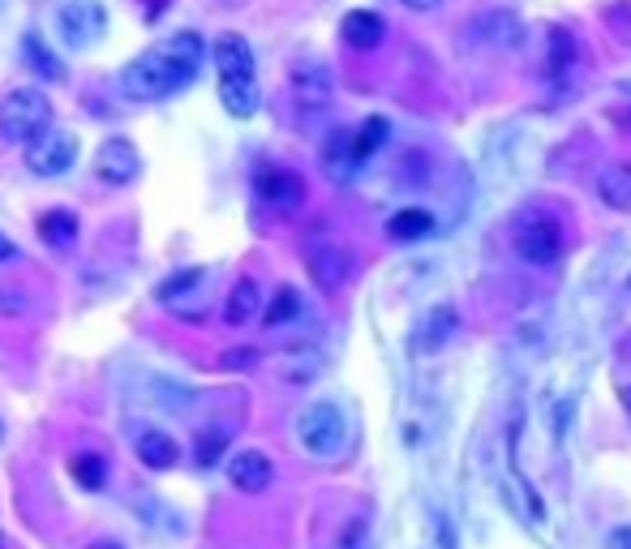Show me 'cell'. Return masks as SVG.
Instances as JSON below:
<instances>
[{"instance_id":"cell-24","label":"cell","mask_w":631,"mask_h":549,"mask_svg":"<svg viewBox=\"0 0 631 549\" xmlns=\"http://www.w3.org/2000/svg\"><path fill=\"white\" fill-rule=\"evenodd\" d=\"M22 56H26V60L48 78V82H60V78H65V65L44 48V39H40V35H26V39H22Z\"/></svg>"},{"instance_id":"cell-34","label":"cell","mask_w":631,"mask_h":549,"mask_svg":"<svg viewBox=\"0 0 631 549\" xmlns=\"http://www.w3.org/2000/svg\"><path fill=\"white\" fill-rule=\"evenodd\" d=\"M95 549H116V546H95Z\"/></svg>"},{"instance_id":"cell-15","label":"cell","mask_w":631,"mask_h":549,"mask_svg":"<svg viewBox=\"0 0 631 549\" xmlns=\"http://www.w3.org/2000/svg\"><path fill=\"white\" fill-rule=\"evenodd\" d=\"M40 241H44L48 250L69 253L74 245H78V215H74V210H65V206L44 210V215H40Z\"/></svg>"},{"instance_id":"cell-4","label":"cell","mask_w":631,"mask_h":549,"mask_svg":"<svg viewBox=\"0 0 631 549\" xmlns=\"http://www.w3.org/2000/svg\"><path fill=\"white\" fill-rule=\"evenodd\" d=\"M56 26H60V39L69 48H91L108 31V9L99 0H65L56 9Z\"/></svg>"},{"instance_id":"cell-31","label":"cell","mask_w":631,"mask_h":549,"mask_svg":"<svg viewBox=\"0 0 631 549\" xmlns=\"http://www.w3.org/2000/svg\"><path fill=\"white\" fill-rule=\"evenodd\" d=\"M13 241H9V237H4V232H0V262H9V258H13Z\"/></svg>"},{"instance_id":"cell-30","label":"cell","mask_w":631,"mask_h":549,"mask_svg":"<svg viewBox=\"0 0 631 549\" xmlns=\"http://www.w3.org/2000/svg\"><path fill=\"white\" fill-rule=\"evenodd\" d=\"M606 549H631V528H615L610 541H606Z\"/></svg>"},{"instance_id":"cell-27","label":"cell","mask_w":631,"mask_h":549,"mask_svg":"<svg viewBox=\"0 0 631 549\" xmlns=\"http://www.w3.org/2000/svg\"><path fill=\"white\" fill-rule=\"evenodd\" d=\"M572 60H576V39H572L567 31H554V35H550V65H545V69H550V73H563Z\"/></svg>"},{"instance_id":"cell-22","label":"cell","mask_w":631,"mask_h":549,"mask_svg":"<svg viewBox=\"0 0 631 549\" xmlns=\"http://www.w3.org/2000/svg\"><path fill=\"white\" fill-rule=\"evenodd\" d=\"M258 284L253 279H237L233 284V293H228V300H224V322L228 327H245L253 313H258Z\"/></svg>"},{"instance_id":"cell-13","label":"cell","mask_w":631,"mask_h":549,"mask_svg":"<svg viewBox=\"0 0 631 549\" xmlns=\"http://www.w3.org/2000/svg\"><path fill=\"white\" fill-rule=\"evenodd\" d=\"M340 35H343V44H348V48L374 52L379 44H383V35H387V22H383L379 13H370V9H352V13H343Z\"/></svg>"},{"instance_id":"cell-5","label":"cell","mask_w":631,"mask_h":549,"mask_svg":"<svg viewBox=\"0 0 631 549\" xmlns=\"http://www.w3.org/2000/svg\"><path fill=\"white\" fill-rule=\"evenodd\" d=\"M78 159V138L69 129H48L44 138H35L26 147V168L35 176H65Z\"/></svg>"},{"instance_id":"cell-7","label":"cell","mask_w":631,"mask_h":549,"mask_svg":"<svg viewBox=\"0 0 631 549\" xmlns=\"http://www.w3.org/2000/svg\"><path fill=\"white\" fill-rule=\"evenodd\" d=\"M516 253H520L525 262H533V266H554L559 253H563V232H559V224H550V219L525 224L520 237H516Z\"/></svg>"},{"instance_id":"cell-10","label":"cell","mask_w":631,"mask_h":549,"mask_svg":"<svg viewBox=\"0 0 631 549\" xmlns=\"http://www.w3.org/2000/svg\"><path fill=\"white\" fill-rule=\"evenodd\" d=\"M228 481L241 490V494H262L271 481H275V464L262 455V450H237L228 459Z\"/></svg>"},{"instance_id":"cell-25","label":"cell","mask_w":631,"mask_h":549,"mask_svg":"<svg viewBox=\"0 0 631 549\" xmlns=\"http://www.w3.org/2000/svg\"><path fill=\"white\" fill-rule=\"evenodd\" d=\"M383 142H387V121H383V116H370V121H365V125H361V129L352 134V150H357V163H365V159H370L374 150L383 147Z\"/></svg>"},{"instance_id":"cell-2","label":"cell","mask_w":631,"mask_h":549,"mask_svg":"<svg viewBox=\"0 0 631 549\" xmlns=\"http://www.w3.org/2000/svg\"><path fill=\"white\" fill-rule=\"evenodd\" d=\"M52 129V100L35 87H18L0 103V138L31 147L35 138H44Z\"/></svg>"},{"instance_id":"cell-17","label":"cell","mask_w":631,"mask_h":549,"mask_svg":"<svg viewBox=\"0 0 631 549\" xmlns=\"http://www.w3.org/2000/svg\"><path fill=\"white\" fill-rule=\"evenodd\" d=\"M138 459H143L146 468H155V472H168L177 459H181V447H177V438L172 434H164V430H146L138 434Z\"/></svg>"},{"instance_id":"cell-6","label":"cell","mask_w":631,"mask_h":549,"mask_svg":"<svg viewBox=\"0 0 631 549\" xmlns=\"http://www.w3.org/2000/svg\"><path fill=\"white\" fill-rule=\"evenodd\" d=\"M305 266H309L314 284H318L323 293H336V288H343V279H348V271H352V258H348V250L336 245V241H309V245H305Z\"/></svg>"},{"instance_id":"cell-8","label":"cell","mask_w":631,"mask_h":549,"mask_svg":"<svg viewBox=\"0 0 631 549\" xmlns=\"http://www.w3.org/2000/svg\"><path fill=\"white\" fill-rule=\"evenodd\" d=\"M253 190H258V198L267 202V206H275V210H296L305 202V181L296 172H289V168H258Z\"/></svg>"},{"instance_id":"cell-21","label":"cell","mask_w":631,"mask_h":549,"mask_svg":"<svg viewBox=\"0 0 631 549\" xmlns=\"http://www.w3.org/2000/svg\"><path fill=\"white\" fill-rule=\"evenodd\" d=\"M219 103H224L237 121H249V116L258 112V103H262L258 78H249V82H219Z\"/></svg>"},{"instance_id":"cell-11","label":"cell","mask_w":631,"mask_h":549,"mask_svg":"<svg viewBox=\"0 0 631 549\" xmlns=\"http://www.w3.org/2000/svg\"><path fill=\"white\" fill-rule=\"evenodd\" d=\"M211 56H215L219 82H249V78H253V52L245 44V35H233V31L219 35Z\"/></svg>"},{"instance_id":"cell-12","label":"cell","mask_w":631,"mask_h":549,"mask_svg":"<svg viewBox=\"0 0 631 549\" xmlns=\"http://www.w3.org/2000/svg\"><path fill=\"white\" fill-rule=\"evenodd\" d=\"M473 35L482 44H489V48H516L520 35H525V26H520V18L511 9H486V13H477Z\"/></svg>"},{"instance_id":"cell-32","label":"cell","mask_w":631,"mask_h":549,"mask_svg":"<svg viewBox=\"0 0 631 549\" xmlns=\"http://www.w3.org/2000/svg\"><path fill=\"white\" fill-rule=\"evenodd\" d=\"M404 4H408V9H438L442 0H404Z\"/></svg>"},{"instance_id":"cell-19","label":"cell","mask_w":631,"mask_h":549,"mask_svg":"<svg viewBox=\"0 0 631 549\" xmlns=\"http://www.w3.org/2000/svg\"><path fill=\"white\" fill-rule=\"evenodd\" d=\"M455 327H460V313L451 309V305H435L430 313H426V322H421V331H417V348L421 352H438L451 335H455Z\"/></svg>"},{"instance_id":"cell-26","label":"cell","mask_w":631,"mask_h":549,"mask_svg":"<svg viewBox=\"0 0 631 549\" xmlns=\"http://www.w3.org/2000/svg\"><path fill=\"white\" fill-rule=\"evenodd\" d=\"M296 313H301V297H296V288H280L275 300L267 305V313H262V318H267V327H284V322H292Z\"/></svg>"},{"instance_id":"cell-18","label":"cell","mask_w":631,"mask_h":549,"mask_svg":"<svg viewBox=\"0 0 631 549\" xmlns=\"http://www.w3.org/2000/svg\"><path fill=\"white\" fill-rule=\"evenodd\" d=\"M597 198L610 210H631V163H610L597 172Z\"/></svg>"},{"instance_id":"cell-36","label":"cell","mask_w":631,"mask_h":549,"mask_svg":"<svg viewBox=\"0 0 631 549\" xmlns=\"http://www.w3.org/2000/svg\"><path fill=\"white\" fill-rule=\"evenodd\" d=\"M628 403H631V396H628Z\"/></svg>"},{"instance_id":"cell-29","label":"cell","mask_w":631,"mask_h":549,"mask_svg":"<svg viewBox=\"0 0 631 549\" xmlns=\"http://www.w3.org/2000/svg\"><path fill=\"white\" fill-rule=\"evenodd\" d=\"M253 365V352H228L224 356V369H249Z\"/></svg>"},{"instance_id":"cell-33","label":"cell","mask_w":631,"mask_h":549,"mask_svg":"<svg viewBox=\"0 0 631 549\" xmlns=\"http://www.w3.org/2000/svg\"><path fill=\"white\" fill-rule=\"evenodd\" d=\"M0 443H4V421H0Z\"/></svg>"},{"instance_id":"cell-35","label":"cell","mask_w":631,"mask_h":549,"mask_svg":"<svg viewBox=\"0 0 631 549\" xmlns=\"http://www.w3.org/2000/svg\"><path fill=\"white\" fill-rule=\"evenodd\" d=\"M628 288H631V279H628Z\"/></svg>"},{"instance_id":"cell-23","label":"cell","mask_w":631,"mask_h":549,"mask_svg":"<svg viewBox=\"0 0 631 549\" xmlns=\"http://www.w3.org/2000/svg\"><path fill=\"white\" fill-rule=\"evenodd\" d=\"M69 477L82 485V490H103L108 485V459L103 455H95V450H78L74 459H69Z\"/></svg>"},{"instance_id":"cell-9","label":"cell","mask_w":631,"mask_h":549,"mask_svg":"<svg viewBox=\"0 0 631 549\" xmlns=\"http://www.w3.org/2000/svg\"><path fill=\"white\" fill-rule=\"evenodd\" d=\"M138 168H143V159H138L129 138H108L95 155L99 181H108V185H129L138 176Z\"/></svg>"},{"instance_id":"cell-20","label":"cell","mask_w":631,"mask_h":549,"mask_svg":"<svg viewBox=\"0 0 631 549\" xmlns=\"http://www.w3.org/2000/svg\"><path fill=\"white\" fill-rule=\"evenodd\" d=\"M435 232V215L430 210H421V206H404V210H395L387 219V237L391 241H421V237H430Z\"/></svg>"},{"instance_id":"cell-14","label":"cell","mask_w":631,"mask_h":549,"mask_svg":"<svg viewBox=\"0 0 631 549\" xmlns=\"http://www.w3.org/2000/svg\"><path fill=\"white\" fill-rule=\"evenodd\" d=\"M292 91H296L301 107H327L331 103V73L323 65H296Z\"/></svg>"},{"instance_id":"cell-16","label":"cell","mask_w":631,"mask_h":549,"mask_svg":"<svg viewBox=\"0 0 631 549\" xmlns=\"http://www.w3.org/2000/svg\"><path fill=\"white\" fill-rule=\"evenodd\" d=\"M323 168H327V176L343 185V181H352V172L361 168L357 163V150H352V134L348 129H336L331 138H327V147H323Z\"/></svg>"},{"instance_id":"cell-3","label":"cell","mask_w":631,"mask_h":549,"mask_svg":"<svg viewBox=\"0 0 631 549\" xmlns=\"http://www.w3.org/2000/svg\"><path fill=\"white\" fill-rule=\"evenodd\" d=\"M296 438H301V447L309 450V455L331 459L348 443V421H343V412L336 403H309L296 416Z\"/></svg>"},{"instance_id":"cell-1","label":"cell","mask_w":631,"mask_h":549,"mask_svg":"<svg viewBox=\"0 0 631 549\" xmlns=\"http://www.w3.org/2000/svg\"><path fill=\"white\" fill-rule=\"evenodd\" d=\"M202 56L206 44L194 31H177L168 35L164 44H150L143 56H134L125 69H121V91L138 103L168 100L177 91H185L202 69Z\"/></svg>"},{"instance_id":"cell-28","label":"cell","mask_w":631,"mask_h":549,"mask_svg":"<svg viewBox=\"0 0 631 549\" xmlns=\"http://www.w3.org/2000/svg\"><path fill=\"white\" fill-rule=\"evenodd\" d=\"M224 434L219 430H206V434H198V447H194V459H198V468H211L219 455H224Z\"/></svg>"}]
</instances>
